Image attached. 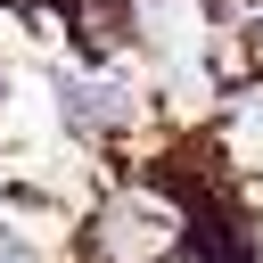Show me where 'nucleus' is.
I'll return each mask as SVG.
<instances>
[{
    "mask_svg": "<svg viewBox=\"0 0 263 263\" xmlns=\"http://www.w3.org/2000/svg\"><path fill=\"white\" fill-rule=\"evenodd\" d=\"M0 263H33V238H25V230H8V222H0Z\"/></svg>",
    "mask_w": 263,
    "mask_h": 263,
    "instance_id": "f257e3e1",
    "label": "nucleus"
}]
</instances>
